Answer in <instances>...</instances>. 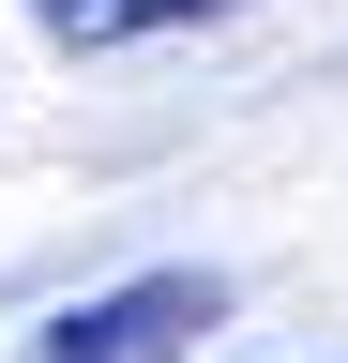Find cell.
Returning <instances> with one entry per match:
<instances>
[{
  "label": "cell",
  "mask_w": 348,
  "mask_h": 363,
  "mask_svg": "<svg viewBox=\"0 0 348 363\" xmlns=\"http://www.w3.org/2000/svg\"><path fill=\"white\" fill-rule=\"evenodd\" d=\"M212 318H228V288H212V272H137V288L46 318V333H30V363H182Z\"/></svg>",
  "instance_id": "1"
},
{
  "label": "cell",
  "mask_w": 348,
  "mask_h": 363,
  "mask_svg": "<svg viewBox=\"0 0 348 363\" xmlns=\"http://www.w3.org/2000/svg\"><path fill=\"white\" fill-rule=\"evenodd\" d=\"M46 16V45H152V30H197V16H257V0H30Z\"/></svg>",
  "instance_id": "2"
}]
</instances>
